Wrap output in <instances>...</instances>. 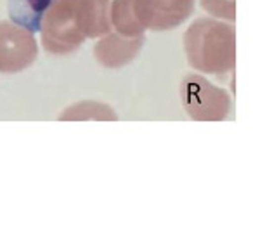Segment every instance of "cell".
I'll return each instance as SVG.
<instances>
[{"mask_svg":"<svg viewBox=\"0 0 253 239\" xmlns=\"http://www.w3.org/2000/svg\"><path fill=\"white\" fill-rule=\"evenodd\" d=\"M139 21L146 30L167 32L194 12V0H135Z\"/></svg>","mask_w":253,"mask_h":239,"instance_id":"cell-5","label":"cell"},{"mask_svg":"<svg viewBox=\"0 0 253 239\" xmlns=\"http://www.w3.org/2000/svg\"><path fill=\"white\" fill-rule=\"evenodd\" d=\"M39 57L37 39L28 28L12 21H0V73H19Z\"/></svg>","mask_w":253,"mask_h":239,"instance_id":"cell-4","label":"cell"},{"mask_svg":"<svg viewBox=\"0 0 253 239\" xmlns=\"http://www.w3.org/2000/svg\"><path fill=\"white\" fill-rule=\"evenodd\" d=\"M50 0H25V5H26V21H28V14H32V21L35 23V19L39 21L40 14H42V11L47 7V4H49Z\"/></svg>","mask_w":253,"mask_h":239,"instance_id":"cell-11","label":"cell"},{"mask_svg":"<svg viewBox=\"0 0 253 239\" xmlns=\"http://www.w3.org/2000/svg\"><path fill=\"white\" fill-rule=\"evenodd\" d=\"M201 7L210 16L225 21L236 19V0H200Z\"/></svg>","mask_w":253,"mask_h":239,"instance_id":"cell-10","label":"cell"},{"mask_svg":"<svg viewBox=\"0 0 253 239\" xmlns=\"http://www.w3.org/2000/svg\"><path fill=\"white\" fill-rule=\"evenodd\" d=\"M59 120L61 121H88V120H95V121H116L118 115L108 104H102V102L97 101H82L64 109L59 115Z\"/></svg>","mask_w":253,"mask_h":239,"instance_id":"cell-9","label":"cell"},{"mask_svg":"<svg viewBox=\"0 0 253 239\" xmlns=\"http://www.w3.org/2000/svg\"><path fill=\"white\" fill-rule=\"evenodd\" d=\"M39 28L43 49L54 56L75 52L85 42L75 19V0H50L39 18Z\"/></svg>","mask_w":253,"mask_h":239,"instance_id":"cell-2","label":"cell"},{"mask_svg":"<svg viewBox=\"0 0 253 239\" xmlns=\"http://www.w3.org/2000/svg\"><path fill=\"white\" fill-rule=\"evenodd\" d=\"M191 68L205 75H225L236 66V30L217 18H200L184 33Z\"/></svg>","mask_w":253,"mask_h":239,"instance_id":"cell-1","label":"cell"},{"mask_svg":"<svg viewBox=\"0 0 253 239\" xmlns=\"http://www.w3.org/2000/svg\"><path fill=\"white\" fill-rule=\"evenodd\" d=\"M109 19L111 28L123 37L144 35L146 28L139 21L135 0H111L109 4Z\"/></svg>","mask_w":253,"mask_h":239,"instance_id":"cell-8","label":"cell"},{"mask_svg":"<svg viewBox=\"0 0 253 239\" xmlns=\"http://www.w3.org/2000/svg\"><path fill=\"white\" fill-rule=\"evenodd\" d=\"M94 47V57L101 66L108 70H118L125 64L132 63L139 56L144 45V35L123 37L120 33H106L99 37Z\"/></svg>","mask_w":253,"mask_h":239,"instance_id":"cell-6","label":"cell"},{"mask_svg":"<svg viewBox=\"0 0 253 239\" xmlns=\"http://www.w3.org/2000/svg\"><path fill=\"white\" fill-rule=\"evenodd\" d=\"M111 0H75V19L80 33L87 39H99L111 32Z\"/></svg>","mask_w":253,"mask_h":239,"instance_id":"cell-7","label":"cell"},{"mask_svg":"<svg viewBox=\"0 0 253 239\" xmlns=\"http://www.w3.org/2000/svg\"><path fill=\"white\" fill-rule=\"evenodd\" d=\"M180 101L194 121H222L231 111V95L201 75H187L180 81Z\"/></svg>","mask_w":253,"mask_h":239,"instance_id":"cell-3","label":"cell"}]
</instances>
